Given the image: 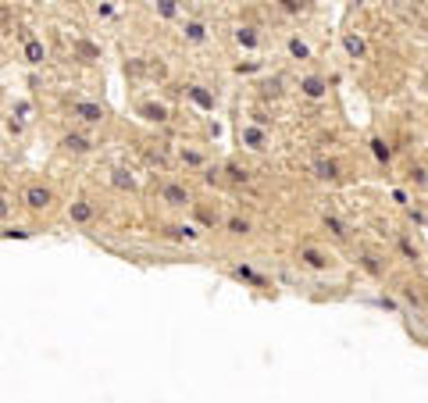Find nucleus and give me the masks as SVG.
Instances as JSON below:
<instances>
[{
	"mask_svg": "<svg viewBox=\"0 0 428 403\" xmlns=\"http://www.w3.org/2000/svg\"><path fill=\"white\" fill-rule=\"evenodd\" d=\"M372 150H375V158H379V161H385V165L392 161V150H389V143H385L382 136H375V139H372Z\"/></svg>",
	"mask_w": 428,
	"mask_h": 403,
	"instance_id": "nucleus-23",
	"label": "nucleus"
},
{
	"mask_svg": "<svg viewBox=\"0 0 428 403\" xmlns=\"http://www.w3.org/2000/svg\"><path fill=\"white\" fill-rule=\"evenodd\" d=\"M407 185H411V190L414 193H428V161L425 158H418V161H411L407 165Z\"/></svg>",
	"mask_w": 428,
	"mask_h": 403,
	"instance_id": "nucleus-8",
	"label": "nucleus"
},
{
	"mask_svg": "<svg viewBox=\"0 0 428 403\" xmlns=\"http://www.w3.org/2000/svg\"><path fill=\"white\" fill-rule=\"evenodd\" d=\"M11 211H15V207H11V197H8L4 190H0V222H8V218H11Z\"/></svg>",
	"mask_w": 428,
	"mask_h": 403,
	"instance_id": "nucleus-26",
	"label": "nucleus"
},
{
	"mask_svg": "<svg viewBox=\"0 0 428 403\" xmlns=\"http://www.w3.org/2000/svg\"><path fill=\"white\" fill-rule=\"evenodd\" d=\"M182 36H186V43H204L207 40V25L200 18H190L186 25H182Z\"/></svg>",
	"mask_w": 428,
	"mask_h": 403,
	"instance_id": "nucleus-17",
	"label": "nucleus"
},
{
	"mask_svg": "<svg viewBox=\"0 0 428 403\" xmlns=\"http://www.w3.org/2000/svg\"><path fill=\"white\" fill-rule=\"evenodd\" d=\"M178 161H182V165H190V168H204V165H207V158H204L200 150H186V146L178 150Z\"/></svg>",
	"mask_w": 428,
	"mask_h": 403,
	"instance_id": "nucleus-21",
	"label": "nucleus"
},
{
	"mask_svg": "<svg viewBox=\"0 0 428 403\" xmlns=\"http://www.w3.org/2000/svg\"><path fill=\"white\" fill-rule=\"evenodd\" d=\"M321 225H325V232H328L332 239H343V243H346V239H350V232H353V229H350L335 211H325V214H321Z\"/></svg>",
	"mask_w": 428,
	"mask_h": 403,
	"instance_id": "nucleus-14",
	"label": "nucleus"
},
{
	"mask_svg": "<svg viewBox=\"0 0 428 403\" xmlns=\"http://www.w3.org/2000/svg\"><path fill=\"white\" fill-rule=\"evenodd\" d=\"M161 200L168 204V207H175V211H182V207H190L193 204V193L186 190L182 182H161Z\"/></svg>",
	"mask_w": 428,
	"mask_h": 403,
	"instance_id": "nucleus-4",
	"label": "nucleus"
},
{
	"mask_svg": "<svg viewBox=\"0 0 428 403\" xmlns=\"http://www.w3.org/2000/svg\"><path fill=\"white\" fill-rule=\"evenodd\" d=\"M193 97H197V100H200L204 107H214V97H207V93H204L200 86H193Z\"/></svg>",
	"mask_w": 428,
	"mask_h": 403,
	"instance_id": "nucleus-27",
	"label": "nucleus"
},
{
	"mask_svg": "<svg viewBox=\"0 0 428 403\" xmlns=\"http://www.w3.org/2000/svg\"><path fill=\"white\" fill-rule=\"evenodd\" d=\"M357 264L368 271L372 278H385L389 275V254H375V250H357Z\"/></svg>",
	"mask_w": 428,
	"mask_h": 403,
	"instance_id": "nucleus-5",
	"label": "nucleus"
},
{
	"mask_svg": "<svg viewBox=\"0 0 428 403\" xmlns=\"http://www.w3.org/2000/svg\"><path fill=\"white\" fill-rule=\"evenodd\" d=\"M300 93L311 97V100H321L328 93V79L325 75H300Z\"/></svg>",
	"mask_w": 428,
	"mask_h": 403,
	"instance_id": "nucleus-13",
	"label": "nucleus"
},
{
	"mask_svg": "<svg viewBox=\"0 0 428 403\" xmlns=\"http://www.w3.org/2000/svg\"><path fill=\"white\" fill-rule=\"evenodd\" d=\"M111 175H114V178H111V182H114V185H118V190H129V193H132V190H136V178H132V175H129V172H125V168H114V172H111Z\"/></svg>",
	"mask_w": 428,
	"mask_h": 403,
	"instance_id": "nucleus-22",
	"label": "nucleus"
},
{
	"mask_svg": "<svg viewBox=\"0 0 428 403\" xmlns=\"http://www.w3.org/2000/svg\"><path fill=\"white\" fill-rule=\"evenodd\" d=\"M296 261H300V268L318 271V275H328L335 268V254L325 250V246H314V243H303L300 250H296Z\"/></svg>",
	"mask_w": 428,
	"mask_h": 403,
	"instance_id": "nucleus-1",
	"label": "nucleus"
},
{
	"mask_svg": "<svg viewBox=\"0 0 428 403\" xmlns=\"http://www.w3.org/2000/svg\"><path fill=\"white\" fill-rule=\"evenodd\" d=\"M61 150L72 153V158H82V153H93L97 143H93V136H86V132H65V136H61Z\"/></svg>",
	"mask_w": 428,
	"mask_h": 403,
	"instance_id": "nucleus-6",
	"label": "nucleus"
},
{
	"mask_svg": "<svg viewBox=\"0 0 428 403\" xmlns=\"http://www.w3.org/2000/svg\"><path fill=\"white\" fill-rule=\"evenodd\" d=\"M239 143L254 153H268L271 150V129L257 126V121H247V126H239Z\"/></svg>",
	"mask_w": 428,
	"mask_h": 403,
	"instance_id": "nucleus-2",
	"label": "nucleus"
},
{
	"mask_svg": "<svg viewBox=\"0 0 428 403\" xmlns=\"http://www.w3.org/2000/svg\"><path fill=\"white\" fill-rule=\"evenodd\" d=\"M311 175L318 182H339L343 178V165L335 161V158H314L311 161Z\"/></svg>",
	"mask_w": 428,
	"mask_h": 403,
	"instance_id": "nucleus-7",
	"label": "nucleus"
},
{
	"mask_svg": "<svg viewBox=\"0 0 428 403\" xmlns=\"http://www.w3.org/2000/svg\"><path fill=\"white\" fill-rule=\"evenodd\" d=\"M93 214H97V207H93V200H86V197H75L68 204V222L72 225H89V222H93Z\"/></svg>",
	"mask_w": 428,
	"mask_h": 403,
	"instance_id": "nucleus-9",
	"label": "nucleus"
},
{
	"mask_svg": "<svg viewBox=\"0 0 428 403\" xmlns=\"http://www.w3.org/2000/svg\"><path fill=\"white\" fill-rule=\"evenodd\" d=\"M154 11H158L161 18H175V15H178V8L171 4V0H161V4H154Z\"/></svg>",
	"mask_w": 428,
	"mask_h": 403,
	"instance_id": "nucleus-25",
	"label": "nucleus"
},
{
	"mask_svg": "<svg viewBox=\"0 0 428 403\" xmlns=\"http://www.w3.org/2000/svg\"><path fill=\"white\" fill-rule=\"evenodd\" d=\"M72 118H79L82 126H97V121H104V107L89 104V100H75L72 104Z\"/></svg>",
	"mask_w": 428,
	"mask_h": 403,
	"instance_id": "nucleus-11",
	"label": "nucleus"
},
{
	"mask_svg": "<svg viewBox=\"0 0 428 403\" xmlns=\"http://www.w3.org/2000/svg\"><path fill=\"white\" fill-rule=\"evenodd\" d=\"M307 11H311L307 4H282V8H279V15H286V18H303Z\"/></svg>",
	"mask_w": 428,
	"mask_h": 403,
	"instance_id": "nucleus-24",
	"label": "nucleus"
},
{
	"mask_svg": "<svg viewBox=\"0 0 428 403\" xmlns=\"http://www.w3.org/2000/svg\"><path fill=\"white\" fill-rule=\"evenodd\" d=\"M222 172H225V182H232V185H250V178H254L250 168H243V165H236V161L222 165Z\"/></svg>",
	"mask_w": 428,
	"mask_h": 403,
	"instance_id": "nucleus-15",
	"label": "nucleus"
},
{
	"mask_svg": "<svg viewBox=\"0 0 428 403\" xmlns=\"http://www.w3.org/2000/svg\"><path fill=\"white\" fill-rule=\"evenodd\" d=\"M286 50H289L293 61H311V54H314L311 43L303 40V36H289V40H286Z\"/></svg>",
	"mask_w": 428,
	"mask_h": 403,
	"instance_id": "nucleus-16",
	"label": "nucleus"
},
{
	"mask_svg": "<svg viewBox=\"0 0 428 403\" xmlns=\"http://www.w3.org/2000/svg\"><path fill=\"white\" fill-rule=\"evenodd\" d=\"M139 114H143L146 121H165V118H168V111H165L161 104H154V100H143V104H139Z\"/></svg>",
	"mask_w": 428,
	"mask_h": 403,
	"instance_id": "nucleus-20",
	"label": "nucleus"
},
{
	"mask_svg": "<svg viewBox=\"0 0 428 403\" xmlns=\"http://www.w3.org/2000/svg\"><path fill=\"white\" fill-rule=\"evenodd\" d=\"M236 43H239V47H247V50H254V47H261V36H257V25H239V29H236Z\"/></svg>",
	"mask_w": 428,
	"mask_h": 403,
	"instance_id": "nucleus-19",
	"label": "nucleus"
},
{
	"mask_svg": "<svg viewBox=\"0 0 428 403\" xmlns=\"http://www.w3.org/2000/svg\"><path fill=\"white\" fill-rule=\"evenodd\" d=\"M222 229H225L232 239H250V236H254V222L247 218V214H239V211H236V214H229Z\"/></svg>",
	"mask_w": 428,
	"mask_h": 403,
	"instance_id": "nucleus-10",
	"label": "nucleus"
},
{
	"mask_svg": "<svg viewBox=\"0 0 428 403\" xmlns=\"http://www.w3.org/2000/svg\"><path fill=\"white\" fill-rule=\"evenodd\" d=\"M22 204L29 211H47L54 204V190H50L47 182H29L25 190H22Z\"/></svg>",
	"mask_w": 428,
	"mask_h": 403,
	"instance_id": "nucleus-3",
	"label": "nucleus"
},
{
	"mask_svg": "<svg viewBox=\"0 0 428 403\" xmlns=\"http://www.w3.org/2000/svg\"><path fill=\"white\" fill-rule=\"evenodd\" d=\"M343 43H346V54H350L353 61H360L364 54H368V40H364L360 33H346V36H343Z\"/></svg>",
	"mask_w": 428,
	"mask_h": 403,
	"instance_id": "nucleus-18",
	"label": "nucleus"
},
{
	"mask_svg": "<svg viewBox=\"0 0 428 403\" xmlns=\"http://www.w3.org/2000/svg\"><path fill=\"white\" fill-rule=\"evenodd\" d=\"M22 54H25L29 65H43L47 47H43V40H36L33 33H22Z\"/></svg>",
	"mask_w": 428,
	"mask_h": 403,
	"instance_id": "nucleus-12",
	"label": "nucleus"
}]
</instances>
